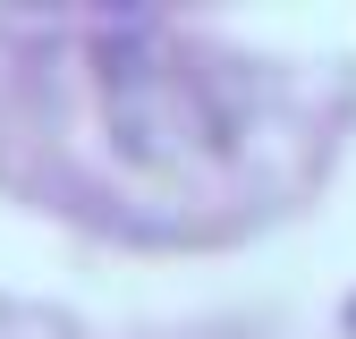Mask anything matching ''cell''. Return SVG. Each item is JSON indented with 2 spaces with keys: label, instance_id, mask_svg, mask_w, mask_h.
I'll list each match as a JSON object with an SVG mask.
<instances>
[{
  "label": "cell",
  "instance_id": "cell-1",
  "mask_svg": "<svg viewBox=\"0 0 356 339\" xmlns=\"http://www.w3.org/2000/svg\"><path fill=\"white\" fill-rule=\"evenodd\" d=\"M102 119H111L119 153L127 161H153V170L220 153V102H212V85L178 60V42H161V34L102 42Z\"/></svg>",
  "mask_w": 356,
  "mask_h": 339
}]
</instances>
